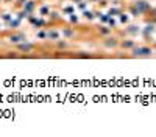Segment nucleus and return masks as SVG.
Here are the masks:
<instances>
[{
    "instance_id": "obj_1",
    "label": "nucleus",
    "mask_w": 156,
    "mask_h": 137,
    "mask_svg": "<svg viewBox=\"0 0 156 137\" xmlns=\"http://www.w3.org/2000/svg\"><path fill=\"white\" fill-rule=\"evenodd\" d=\"M151 50L147 48V47H142V48H136L134 50V54H137V56H144V54H150Z\"/></svg>"
},
{
    "instance_id": "obj_2",
    "label": "nucleus",
    "mask_w": 156,
    "mask_h": 137,
    "mask_svg": "<svg viewBox=\"0 0 156 137\" xmlns=\"http://www.w3.org/2000/svg\"><path fill=\"white\" fill-rule=\"evenodd\" d=\"M22 38H24V36H13V38H11V41H13V42H19Z\"/></svg>"
},
{
    "instance_id": "obj_3",
    "label": "nucleus",
    "mask_w": 156,
    "mask_h": 137,
    "mask_svg": "<svg viewBox=\"0 0 156 137\" xmlns=\"http://www.w3.org/2000/svg\"><path fill=\"white\" fill-rule=\"evenodd\" d=\"M139 8H141V10H147V8H148V6H147L145 3H141V5H139Z\"/></svg>"
}]
</instances>
